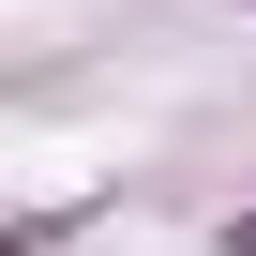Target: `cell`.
Masks as SVG:
<instances>
[{"label":"cell","instance_id":"cell-1","mask_svg":"<svg viewBox=\"0 0 256 256\" xmlns=\"http://www.w3.org/2000/svg\"><path fill=\"white\" fill-rule=\"evenodd\" d=\"M226 256H256V196H241V211H226Z\"/></svg>","mask_w":256,"mask_h":256}]
</instances>
